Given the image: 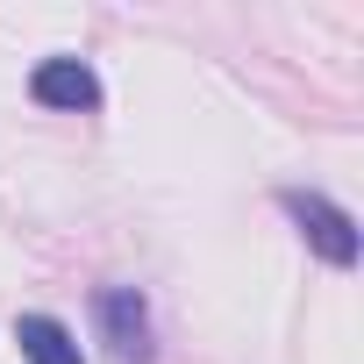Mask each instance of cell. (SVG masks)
<instances>
[{"mask_svg":"<svg viewBox=\"0 0 364 364\" xmlns=\"http://www.w3.org/2000/svg\"><path fill=\"white\" fill-rule=\"evenodd\" d=\"M286 208H293V222L314 236V250H321L328 264H357V229H350V215H343V208H328L321 193H293Z\"/></svg>","mask_w":364,"mask_h":364,"instance_id":"1","label":"cell"},{"mask_svg":"<svg viewBox=\"0 0 364 364\" xmlns=\"http://www.w3.org/2000/svg\"><path fill=\"white\" fill-rule=\"evenodd\" d=\"M100 321H107V343H114L122 364H143V357H150V314H143V300H136L129 286L100 293Z\"/></svg>","mask_w":364,"mask_h":364,"instance_id":"2","label":"cell"},{"mask_svg":"<svg viewBox=\"0 0 364 364\" xmlns=\"http://www.w3.org/2000/svg\"><path fill=\"white\" fill-rule=\"evenodd\" d=\"M36 100H50V107H93V100H100V86H93V72H86V65H65V58H58V65H43V72H36Z\"/></svg>","mask_w":364,"mask_h":364,"instance_id":"3","label":"cell"},{"mask_svg":"<svg viewBox=\"0 0 364 364\" xmlns=\"http://www.w3.org/2000/svg\"><path fill=\"white\" fill-rule=\"evenodd\" d=\"M15 343H22V357H29V364H79V343H72L50 314H22Z\"/></svg>","mask_w":364,"mask_h":364,"instance_id":"4","label":"cell"}]
</instances>
